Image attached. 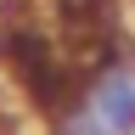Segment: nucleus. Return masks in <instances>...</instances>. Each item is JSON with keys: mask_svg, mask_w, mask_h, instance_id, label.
Segmentation results:
<instances>
[{"mask_svg": "<svg viewBox=\"0 0 135 135\" xmlns=\"http://www.w3.org/2000/svg\"><path fill=\"white\" fill-rule=\"evenodd\" d=\"M51 135H135V56L124 45L73 79V90L51 113Z\"/></svg>", "mask_w": 135, "mask_h": 135, "instance_id": "obj_1", "label": "nucleus"}]
</instances>
